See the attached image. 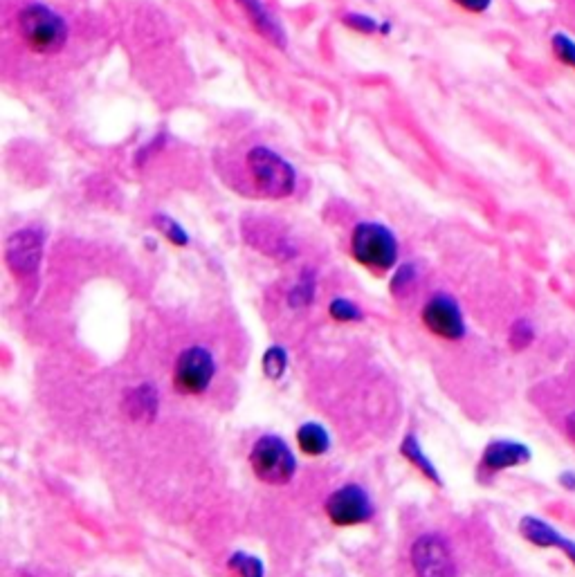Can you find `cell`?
Segmentation results:
<instances>
[{
  "label": "cell",
  "mask_w": 575,
  "mask_h": 577,
  "mask_svg": "<svg viewBox=\"0 0 575 577\" xmlns=\"http://www.w3.org/2000/svg\"><path fill=\"white\" fill-rule=\"evenodd\" d=\"M324 510L326 517L331 519V524L340 528L367 524V521H371L373 512H376L369 492L358 483H346L342 488L331 492V497L324 503Z\"/></svg>",
  "instance_id": "5b68a950"
},
{
  "label": "cell",
  "mask_w": 575,
  "mask_h": 577,
  "mask_svg": "<svg viewBox=\"0 0 575 577\" xmlns=\"http://www.w3.org/2000/svg\"><path fill=\"white\" fill-rule=\"evenodd\" d=\"M517 528L524 542L535 548H542V551H558L564 539V533L558 526H553L551 521L535 515H524L519 519Z\"/></svg>",
  "instance_id": "7c38bea8"
},
{
  "label": "cell",
  "mask_w": 575,
  "mask_h": 577,
  "mask_svg": "<svg viewBox=\"0 0 575 577\" xmlns=\"http://www.w3.org/2000/svg\"><path fill=\"white\" fill-rule=\"evenodd\" d=\"M551 54L562 68L575 72V36L569 32L558 30L551 34Z\"/></svg>",
  "instance_id": "e0dca14e"
},
{
  "label": "cell",
  "mask_w": 575,
  "mask_h": 577,
  "mask_svg": "<svg viewBox=\"0 0 575 577\" xmlns=\"http://www.w3.org/2000/svg\"><path fill=\"white\" fill-rule=\"evenodd\" d=\"M558 485L564 492L575 494V470H564L558 474Z\"/></svg>",
  "instance_id": "484cf974"
},
{
  "label": "cell",
  "mask_w": 575,
  "mask_h": 577,
  "mask_svg": "<svg viewBox=\"0 0 575 577\" xmlns=\"http://www.w3.org/2000/svg\"><path fill=\"white\" fill-rule=\"evenodd\" d=\"M248 169L254 187L266 198H286L297 189L295 167L268 146H254L248 153Z\"/></svg>",
  "instance_id": "3957f363"
},
{
  "label": "cell",
  "mask_w": 575,
  "mask_h": 577,
  "mask_svg": "<svg viewBox=\"0 0 575 577\" xmlns=\"http://www.w3.org/2000/svg\"><path fill=\"white\" fill-rule=\"evenodd\" d=\"M261 366H263V373H266V378L268 380H281L284 378V373L288 369V353H286V348L284 346H279V344H272L266 353H263V360H261Z\"/></svg>",
  "instance_id": "ac0fdd59"
},
{
  "label": "cell",
  "mask_w": 575,
  "mask_h": 577,
  "mask_svg": "<svg viewBox=\"0 0 575 577\" xmlns=\"http://www.w3.org/2000/svg\"><path fill=\"white\" fill-rule=\"evenodd\" d=\"M351 254L362 268L373 274H385L398 261V241L385 225L360 223L351 234Z\"/></svg>",
  "instance_id": "6da1fadb"
},
{
  "label": "cell",
  "mask_w": 575,
  "mask_h": 577,
  "mask_svg": "<svg viewBox=\"0 0 575 577\" xmlns=\"http://www.w3.org/2000/svg\"><path fill=\"white\" fill-rule=\"evenodd\" d=\"M43 256V234L27 227V230H18L7 238L5 245V261L16 277H32L39 270Z\"/></svg>",
  "instance_id": "9c48e42d"
},
{
  "label": "cell",
  "mask_w": 575,
  "mask_h": 577,
  "mask_svg": "<svg viewBox=\"0 0 575 577\" xmlns=\"http://www.w3.org/2000/svg\"><path fill=\"white\" fill-rule=\"evenodd\" d=\"M250 465L257 479L268 485H286L297 474V459L281 436L268 434L254 443Z\"/></svg>",
  "instance_id": "277c9868"
},
{
  "label": "cell",
  "mask_w": 575,
  "mask_h": 577,
  "mask_svg": "<svg viewBox=\"0 0 575 577\" xmlns=\"http://www.w3.org/2000/svg\"><path fill=\"white\" fill-rule=\"evenodd\" d=\"M533 461V450L522 441L513 438H497L483 447L479 472L488 476H497L501 472L524 467Z\"/></svg>",
  "instance_id": "30bf717a"
},
{
  "label": "cell",
  "mask_w": 575,
  "mask_h": 577,
  "mask_svg": "<svg viewBox=\"0 0 575 577\" xmlns=\"http://www.w3.org/2000/svg\"><path fill=\"white\" fill-rule=\"evenodd\" d=\"M227 566H230V571H234L239 577H266V566H263L259 557L241 551L230 557Z\"/></svg>",
  "instance_id": "ffe728a7"
},
{
  "label": "cell",
  "mask_w": 575,
  "mask_h": 577,
  "mask_svg": "<svg viewBox=\"0 0 575 577\" xmlns=\"http://www.w3.org/2000/svg\"><path fill=\"white\" fill-rule=\"evenodd\" d=\"M400 452H403L405 459H407L409 463H412V465L416 467V470L425 476V479L434 481L436 485H443L441 474H438L436 465H434L430 459H427V454L423 452L421 443H418L416 434H409V436H405L403 445H400Z\"/></svg>",
  "instance_id": "9a60e30c"
},
{
  "label": "cell",
  "mask_w": 575,
  "mask_h": 577,
  "mask_svg": "<svg viewBox=\"0 0 575 577\" xmlns=\"http://www.w3.org/2000/svg\"><path fill=\"white\" fill-rule=\"evenodd\" d=\"M297 445L301 454L317 459L331 450V434L328 429L319 423H304L297 429Z\"/></svg>",
  "instance_id": "5bb4252c"
},
{
  "label": "cell",
  "mask_w": 575,
  "mask_h": 577,
  "mask_svg": "<svg viewBox=\"0 0 575 577\" xmlns=\"http://www.w3.org/2000/svg\"><path fill=\"white\" fill-rule=\"evenodd\" d=\"M558 551H560L564 557H567V560L571 562V566L575 569V539H571V537L564 535V539H562V544H560Z\"/></svg>",
  "instance_id": "4316f807"
},
{
  "label": "cell",
  "mask_w": 575,
  "mask_h": 577,
  "mask_svg": "<svg viewBox=\"0 0 575 577\" xmlns=\"http://www.w3.org/2000/svg\"><path fill=\"white\" fill-rule=\"evenodd\" d=\"M158 407H160V398H158V389L153 387V384H140V387H135L129 391V396L124 400V409L126 414H129L133 420H146V423H151L158 416Z\"/></svg>",
  "instance_id": "4fadbf2b"
},
{
  "label": "cell",
  "mask_w": 575,
  "mask_h": 577,
  "mask_svg": "<svg viewBox=\"0 0 575 577\" xmlns=\"http://www.w3.org/2000/svg\"><path fill=\"white\" fill-rule=\"evenodd\" d=\"M18 30H21L27 48L39 54L59 52L68 41V25L48 5L34 3L21 9L18 14Z\"/></svg>",
  "instance_id": "7a4b0ae2"
},
{
  "label": "cell",
  "mask_w": 575,
  "mask_h": 577,
  "mask_svg": "<svg viewBox=\"0 0 575 577\" xmlns=\"http://www.w3.org/2000/svg\"><path fill=\"white\" fill-rule=\"evenodd\" d=\"M537 340V326L528 317H517L508 328V346L510 351L522 353L531 348Z\"/></svg>",
  "instance_id": "2e32d148"
},
{
  "label": "cell",
  "mask_w": 575,
  "mask_h": 577,
  "mask_svg": "<svg viewBox=\"0 0 575 577\" xmlns=\"http://www.w3.org/2000/svg\"><path fill=\"white\" fill-rule=\"evenodd\" d=\"M214 355L203 346H189L178 355L173 366V387L185 396H200L214 380Z\"/></svg>",
  "instance_id": "52a82bcc"
},
{
  "label": "cell",
  "mask_w": 575,
  "mask_h": 577,
  "mask_svg": "<svg viewBox=\"0 0 575 577\" xmlns=\"http://www.w3.org/2000/svg\"><path fill=\"white\" fill-rule=\"evenodd\" d=\"M328 315H331L335 322H340V324L360 322V319L364 317L362 308L358 304H353V301L346 299V297H335L331 304H328Z\"/></svg>",
  "instance_id": "7402d4cb"
},
{
  "label": "cell",
  "mask_w": 575,
  "mask_h": 577,
  "mask_svg": "<svg viewBox=\"0 0 575 577\" xmlns=\"http://www.w3.org/2000/svg\"><path fill=\"white\" fill-rule=\"evenodd\" d=\"M313 299H315V274L304 272L301 279L295 283V288L290 290L288 301L292 308H304L313 304Z\"/></svg>",
  "instance_id": "44dd1931"
},
{
  "label": "cell",
  "mask_w": 575,
  "mask_h": 577,
  "mask_svg": "<svg viewBox=\"0 0 575 577\" xmlns=\"http://www.w3.org/2000/svg\"><path fill=\"white\" fill-rule=\"evenodd\" d=\"M412 566L416 577H459V566L447 539L438 533H425L412 544Z\"/></svg>",
  "instance_id": "8992f818"
},
{
  "label": "cell",
  "mask_w": 575,
  "mask_h": 577,
  "mask_svg": "<svg viewBox=\"0 0 575 577\" xmlns=\"http://www.w3.org/2000/svg\"><path fill=\"white\" fill-rule=\"evenodd\" d=\"M236 3L245 9V14H248L254 30H257L263 39L270 41L272 45H277V48H286L284 27H281L277 16L272 14V9H268V5L263 3V0H236Z\"/></svg>",
  "instance_id": "8fae6325"
},
{
  "label": "cell",
  "mask_w": 575,
  "mask_h": 577,
  "mask_svg": "<svg viewBox=\"0 0 575 577\" xmlns=\"http://www.w3.org/2000/svg\"><path fill=\"white\" fill-rule=\"evenodd\" d=\"M421 319L427 331L441 337V340L459 342L468 335V324H465V315L459 301L447 295V292H436L434 297L427 299Z\"/></svg>",
  "instance_id": "ba28073f"
},
{
  "label": "cell",
  "mask_w": 575,
  "mask_h": 577,
  "mask_svg": "<svg viewBox=\"0 0 575 577\" xmlns=\"http://www.w3.org/2000/svg\"><path fill=\"white\" fill-rule=\"evenodd\" d=\"M342 23L346 27H351L353 32H360V34H389L391 32V25L389 23H380L376 18L369 16V14H358V12H349L342 16Z\"/></svg>",
  "instance_id": "d6986e66"
},
{
  "label": "cell",
  "mask_w": 575,
  "mask_h": 577,
  "mask_svg": "<svg viewBox=\"0 0 575 577\" xmlns=\"http://www.w3.org/2000/svg\"><path fill=\"white\" fill-rule=\"evenodd\" d=\"M416 277H418L416 265H414V263H403V265H400V268L396 270L394 279H391V292H394L396 297H405L407 292L414 288Z\"/></svg>",
  "instance_id": "cb8c5ba5"
},
{
  "label": "cell",
  "mask_w": 575,
  "mask_h": 577,
  "mask_svg": "<svg viewBox=\"0 0 575 577\" xmlns=\"http://www.w3.org/2000/svg\"><path fill=\"white\" fill-rule=\"evenodd\" d=\"M562 429H564V436L569 438V441L575 445V409H571L567 416L562 420Z\"/></svg>",
  "instance_id": "83f0119b"
},
{
  "label": "cell",
  "mask_w": 575,
  "mask_h": 577,
  "mask_svg": "<svg viewBox=\"0 0 575 577\" xmlns=\"http://www.w3.org/2000/svg\"><path fill=\"white\" fill-rule=\"evenodd\" d=\"M153 223L164 236H167V241H171L173 245H178V247L189 245V234L185 232V227H182L178 221H173L171 216L155 214Z\"/></svg>",
  "instance_id": "603a6c76"
},
{
  "label": "cell",
  "mask_w": 575,
  "mask_h": 577,
  "mask_svg": "<svg viewBox=\"0 0 575 577\" xmlns=\"http://www.w3.org/2000/svg\"><path fill=\"white\" fill-rule=\"evenodd\" d=\"M452 3L463 9V12H468V14H486L490 12V7L495 0H452Z\"/></svg>",
  "instance_id": "d4e9b609"
}]
</instances>
